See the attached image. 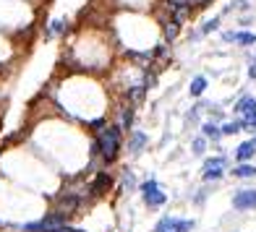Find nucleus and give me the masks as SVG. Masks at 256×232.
Instances as JSON below:
<instances>
[{"mask_svg":"<svg viewBox=\"0 0 256 232\" xmlns=\"http://www.w3.org/2000/svg\"><path fill=\"white\" fill-rule=\"evenodd\" d=\"M220 128H222V136H232V133L243 131V128H240V120H228V123L220 125Z\"/></svg>","mask_w":256,"mask_h":232,"instance_id":"obj_19","label":"nucleus"},{"mask_svg":"<svg viewBox=\"0 0 256 232\" xmlns=\"http://www.w3.org/2000/svg\"><path fill=\"white\" fill-rule=\"evenodd\" d=\"M240 120V128L243 131H248V133H256V112H248V115H243Z\"/></svg>","mask_w":256,"mask_h":232,"instance_id":"obj_15","label":"nucleus"},{"mask_svg":"<svg viewBox=\"0 0 256 232\" xmlns=\"http://www.w3.org/2000/svg\"><path fill=\"white\" fill-rule=\"evenodd\" d=\"M172 225H176V217H162L154 225V232H172Z\"/></svg>","mask_w":256,"mask_h":232,"instance_id":"obj_17","label":"nucleus"},{"mask_svg":"<svg viewBox=\"0 0 256 232\" xmlns=\"http://www.w3.org/2000/svg\"><path fill=\"white\" fill-rule=\"evenodd\" d=\"M63 31H66V21H60V18L50 21V37H58V34H63Z\"/></svg>","mask_w":256,"mask_h":232,"instance_id":"obj_22","label":"nucleus"},{"mask_svg":"<svg viewBox=\"0 0 256 232\" xmlns=\"http://www.w3.org/2000/svg\"><path fill=\"white\" fill-rule=\"evenodd\" d=\"M66 232H84V230H76V227H66Z\"/></svg>","mask_w":256,"mask_h":232,"instance_id":"obj_26","label":"nucleus"},{"mask_svg":"<svg viewBox=\"0 0 256 232\" xmlns=\"http://www.w3.org/2000/svg\"><path fill=\"white\" fill-rule=\"evenodd\" d=\"M222 39L225 42H236V44H240V47H254L256 34H251V31H225Z\"/></svg>","mask_w":256,"mask_h":232,"instance_id":"obj_7","label":"nucleus"},{"mask_svg":"<svg viewBox=\"0 0 256 232\" xmlns=\"http://www.w3.org/2000/svg\"><path fill=\"white\" fill-rule=\"evenodd\" d=\"M202 136L206 141H220V138H222V128H220L214 120H206V123H202Z\"/></svg>","mask_w":256,"mask_h":232,"instance_id":"obj_12","label":"nucleus"},{"mask_svg":"<svg viewBox=\"0 0 256 232\" xmlns=\"http://www.w3.org/2000/svg\"><path fill=\"white\" fill-rule=\"evenodd\" d=\"M134 125V107H128V110H123L120 112V123H118V128L120 131H128Z\"/></svg>","mask_w":256,"mask_h":232,"instance_id":"obj_16","label":"nucleus"},{"mask_svg":"<svg viewBox=\"0 0 256 232\" xmlns=\"http://www.w3.org/2000/svg\"><path fill=\"white\" fill-rule=\"evenodd\" d=\"M248 78H256V63H248Z\"/></svg>","mask_w":256,"mask_h":232,"instance_id":"obj_25","label":"nucleus"},{"mask_svg":"<svg viewBox=\"0 0 256 232\" xmlns=\"http://www.w3.org/2000/svg\"><path fill=\"white\" fill-rule=\"evenodd\" d=\"M206 76H196V78H191V86H188V94L191 97H202L204 91H206Z\"/></svg>","mask_w":256,"mask_h":232,"instance_id":"obj_14","label":"nucleus"},{"mask_svg":"<svg viewBox=\"0 0 256 232\" xmlns=\"http://www.w3.org/2000/svg\"><path fill=\"white\" fill-rule=\"evenodd\" d=\"M191 149H194V154H196V157H202V154L206 152V138H204V136H199V138H194V144H191Z\"/></svg>","mask_w":256,"mask_h":232,"instance_id":"obj_21","label":"nucleus"},{"mask_svg":"<svg viewBox=\"0 0 256 232\" xmlns=\"http://www.w3.org/2000/svg\"><path fill=\"white\" fill-rule=\"evenodd\" d=\"M138 191H142L144 204H146L149 209H160V206H165V204H168V196H165V191L160 188V183H157L154 178L144 180L142 185H138Z\"/></svg>","mask_w":256,"mask_h":232,"instance_id":"obj_3","label":"nucleus"},{"mask_svg":"<svg viewBox=\"0 0 256 232\" xmlns=\"http://www.w3.org/2000/svg\"><path fill=\"white\" fill-rule=\"evenodd\" d=\"M123 188H126V191H134V188H136V178H134V172H126V175H123Z\"/></svg>","mask_w":256,"mask_h":232,"instance_id":"obj_23","label":"nucleus"},{"mask_svg":"<svg viewBox=\"0 0 256 232\" xmlns=\"http://www.w3.org/2000/svg\"><path fill=\"white\" fill-rule=\"evenodd\" d=\"M66 225H68V217L52 212V214H48V217H42L40 222L21 225L18 230H21V232H50V230H60V227H66Z\"/></svg>","mask_w":256,"mask_h":232,"instance_id":"obj_2","label":"nucleus"},{"mask_svg":"<svg viewBox=\"0 0 256 232\" xmlns=\"http://www.w3.org/2000/svg\"><path fill=\"white\" fill-rule=\"evenodd\" d=\"M191 230H194V219H178V217H176L172 232H191Z\"/></svg>","mask_w":256,"mask_h":232,"instance_id":"obj_18","label":"nucleus"},{"mask_svg":"<svg viewBox=\"0 0 256 232\" xmlns=\"http://www.w3.org/2000/svg\"><path fill=\"white\" fill-rule=\"evenodd\" d=\"M225 170H228V159L220 154V157H212V159H206L204 162V180H220L225 175Z\"/></svg>","mask_w":256,"mask_h":232,"instance_id":"obj_6","label":"nucleus"},{"mask_svg":"<svg viewBox=\"0 0 256 232\" xmlns=\"http://www.w3.org/2000/svg\"><path fill=\"white\" fill-rule=\"evenodd\" d=\"M217 29H220V16H214V18L204 21V26H202L199 31H202V37H204V34H212V31H217Z\"/></svg>","mask_w":256,"mask_h":232,"instance_id":"obj_20","label":"nucleus"},{"mask_svg":"<svg viewBox=\"0 0 256 232\" xmlns=\"http://www.w3.org/2000/svg\"><path fill=\"white\" fill-rule=\"evenodd\" d=\"M144 146H146V133L144 131H134L131 141H128V152H131V154H142Z\"/></svg>","mask_w":256,"mask_h":232,"instance_id":"obj_10","label":"nucleus"},{"mask_svg":"<svg viewBox=\"0 0 256 232\" xmlns=\"http://www.w3.org/2000/svg\"><path fill=\"white\" fill-rule=\"evenodd\" d=\"M102 125H104V118H100V120H92V123H89V128H92V131H100Z\"/></svg>","mask_w":256,"mask_h":232,"instance_id":"obj_24","label":"nucleus"},{"mask_svg":"<svg viewBox=\"0 0 256 232\" xmlns=\"http://www.w3.org/2000/svg\"><path fill=\"white\" fill-rule=\"evenodd\" d=\"M232 178L238 180H248V178H256V165H251V162H240L238 167H232Z\"/></svg>","mask_w":256,"mask_h":232,"instance_id":"obj_11","label":"nucleus"},{"mask_svg":"<svg viewBox=\"0 0 256 232\" xmlns=\"http://www.w3.org/2000/svg\"><path fill=\"white\" fill-rule=\"evenodd\" d=\"M81 204H84V196L76 193V191H66L60 199H58V214H66V217H71L76 214Z\"/></svg>","mask_w":256,"mask_h":232,"instance_id":"obj_4","label":"nucleus"},{"mask_svg":"<svg viewBox=\"0 0 256 232\" xmlns=\"http://www.w3.org/2000/svg\"><path fill=\"white\" fill-rule=\"evenodd\" d=\"M104 188H110V175H108V172H100V175L89 183V193L92 196H102Z\"/></svg>","mask_w":256,"mask_h":232,"instance_id":"obj_9","label":"nucleus"},{"mask_svg":"<svg viewBox=\"0 0 256 232\" xmlns=\"http://www.w3.org/2000/svg\"><path fill=\"white\" fill-rule=\"evenodd\" d=\"M232 209L236 212H251L256 209V188H240L232 196Z\"/></svg>","mask_w":256,"mask_h":232,"instance_id":"obj_5","label":"nucleus"},{"mask_svg":"<svg viewBox=\"0 0 256 232\" xmlns=\"http://www.w3.org/2000/svg\"><path fill=\"white\" fill-rule=\"evenodd\" d=\"M236 112H238V118H243V115H248V112H256V99L254 97H240L236 102Z\"/></svg>","mask_w":256,"mask_h":232,"instance_id":"obj_13","label":"nucleus"},{"mask_svg":"<svg viewBox=\"0 0 256 232\" xmlns=\"http://www.w3.org/2000/svg\"><path fill=\"white\" fill-rule=\"evenodd\" d=\"M254 154H256V136L248 138V141H243V144L236 149V159H238V162H248V159H254Z\"/></svg>","mask_w":256,"mask_h":232,"instance_id":"obj_8","label":"nucleus"},{"mask_svg":"<svg viewBox=\"0 0 256 232\" xmlns=\"http://www.w3.org/2000/svg\"><path fill=\"white\" fill-rule=\"evenodd\" d=\"M100 144H102V162L104 165H112L120 154V128L118 125H108L102 133H100Z\"/></svg>","mask_w":256,"mask_h":232,"instance_id":"obj_1","label":"nucleus"}]
</instances>
